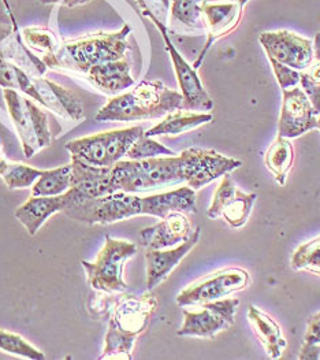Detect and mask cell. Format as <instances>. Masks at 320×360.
Masks as SVG:
<instances>
[{"instance_id": "6da1fadb", "label": "cell", "mask_w": 320, "mask_h": 360, "mask_svg": "<svg viewBox=\"0 0 320 360\" xmlns=\"http://www.w3.org/2000/svg\"><path fill=\"white\" fill-rule=\"evenodd\" d=\"M108 329L100 359H132L134 342L142 335L158 309L154 295H121L106 302Z\"/></svg>"}, {"instance_id": "7a4b0ae2", "label": "cell", "mask_w": 320, "mask_h": 360, "mask_svg": "<svg viewBox=\"0 0 320 360\" xmlns=\"http://www.w3.org/2000/svg\"><path fill=\"white\" fill-rule=\"evenodd\" d=\"M184 108L181 92L167 88L160 81H142L134 89L114 96L96 114L99 122H134L164 118Z\"/></svg>"}, {"instance_id": "3957f363", "label": "cell", "mask_w": 320, "mask_h": 360, "mask_svg": "<svg viewBox=\"0 0 320 360\" xmlns=\"http://www.w3.org/2000/svg\"><path fill=\"white\" fill-rule=\"evenodd\" d=\"M116 191L142 193L185 182L181 155L142 160H119L111 166Z\"/></svg>"}, {"instance_id": "277c9868", "label": "cell", "mask_w": 320, "mask_h": 360, "mask_svg": "<svg viewBox=\"0 0 320 360\" xmlns=\"http://www.w3.org/2000/svg\"><path fill=\"white\" fill-rule=\"evenodd\" d=\"M131 32V26L124 25L116 32H99L79 40L65 41L56 52L59 66L86 75L93 66L121 60L126 58L129 50Z\"/></svg>"}, {"instance_id": "5b68a950", "label": "cell", "mask_w": 320, "mask_h": 360, "mask_svg": "<svg viewBox=\"0 0 320 360\" xmlns=\"http://www.w3.org/2000/svg\"><path fill=\"white\" fill-rule=\"evenodd\" d=\"M145 133L142 127L119 129L81 137L66 144V150L81 162L92 166L109 167L126 156L135 140Z\"/></svg>"}, {"instance_id": "8992f818", "label": "cell", "mask_w": 320, "mask_h": 360, "mask_svg": "<svg viewBox=\"0 0 320 360\" xmlns=\"http://www.w3.org/2000/svg\"><path fill=\"white\" fill-rule=\"evenodd\" d=\"M62 211L88 225H109L142 215V198L118 191L98 199L69 200Z\"/></svg>"}, {"instance_id": "52a82bcc", "label": "cell", "mask_w": 320, "mask_h": 360, "mask_svg": "<svg viewBox=\"0 0 320 360\" xmlns=\"http://www.w3.org/2000/svg\"><path fill=\"white\" fill-rule=\"evenodd\" d=\"M8 115L17 129L25 158H32L47 148L53 140V131L47 114L30 98L21 96L14 89H3Z\"/></svg>"}, {"instance_id": "ba28073f", "label": "cell", "mask_w": 320, "mask_h": 360, "mask_svg": "<svg viewBox=\"0 0 320 360\" xmlns=\"http://www.w3.org/2000/svg\"><path fill=\"white\" fill-rule=\"evenodd\" d=\"M135 254L137 245L134 243L106 236L105 245L95 262H81L86 273L88 283L99 292H125L128 289V283L124 280V267L125 263Z\"/></svg>"}, {"instance_id": "9c48e42d", "label": "cell", "mask_w": 320, "mask_h": 360, "mask_svg": "<svg viewBox=\"0 0 320 360\" xmlns=\"http://www.w3.org/2000/svg\"><path fill=\"white\" fill-rule=\"evenodd\" d=\"M135 3L140 6L141 14L148 17L155 26L159 29L160 34L163 37L166 50L168 51V55L173 62V68L177 76V81L181 89V95L184 98V110L189 111H211L213 108V102L208 92L204 89L200 77L197 76L196 69L190 66L184 56L175 49L173 41L168 37L167 27L164 22H161L156 14L148 7L145 0H135Z\"/></svg>"}, {"instance_id": "30bf717a", "label": "cell", "mask_w": 320, "mask_h": 360, "mask_svg": "<svg viewBox=\"0 0 320 360\" xmlns=\"http://www.w3.org/2000/svg\"><path fill=\"white\" fill-rule=\"evenodd\" d=\"M251 283V276L240 267H229L206 276L190 283L175 299L181 307L201 306L245 290Z\"/></svg>"}, {"instance_id": "8fae6325", "label": "cell", "mask_w": 320, "mask_h": 360, "mask_svg": "<svg viewBox=\"0 0 320 360\" xmlns=\"http://www.w3.org/2000/svg\"><path fill=\"white\" fill-rule=\"evenodd\" d=\"M240 300L225 297L201 304L199 311H184V323L177 335L181 337L213 338L220 332L229 330L234 325Z\"/></svg>"}, {"instance_id": "7c38bea8", "label": "cell", "mask_w": 320, "mask_h": 360, "mask_svg": "<svg viewBox=\"0 0 320 360\" xmlns=\"http://www.w3.org/2000/svg\"><path fill=\"white\" fill-rule=\"evenodd\" d=\"M184 179L192 189L197 191L210 182L232 173L242 166V162L227 158L213 150L189 148L181 153Z\"/></svg>"}, {"instance_id": "4fadbf2b", "label": "cell", "mask_w": 320, "mask_h": 360, "mask_svg": "<svg viewBox=\"0 0 320 360\" xmlns=\"http://www.w3.org/2000/svg\"><path fill=\"white\" fill-rule=\"evenodd\" d=\"M259 41L268 58L298 72L305 70L315 58L311 40L285 29L265 32L260 34Z\"/></svg>"}, {"instance_id": "5bb4252c", "label": "cell", "mask_w": 320, "mask_h": 360, "mask_svg": "<svg viewBox=\"0 0 320 360\" xmlns=\"http://www.w3.org/2000/svg\"><path fill=\"white\" fill-rule=\"evenodd\" d=\"M248 0H204L201 4V18L207 27V41L193 63L199 69L213 43L237 29L242 17V8Z\"/></svg>"}, {"instance_id": "9a60e30c", "label": "cell", "mask_w": 320, "mask_h": 360, "mask_svg": "<svg viewBox=\"0 0 320 360\" xmlns=\"http://www.w3.org/2000/svg\"><path fill=\"white\" fill-rule=\"evenodd\" d=\"M316 128L318 120L305 92L298 86L282 91L278 136L291 140Z\"/></svg>"}, {"instance_id": "2e32d148", "label": "cell", "mask_w": 320, "mask_h": 360, "mask_svg": "<svg viewBox=\"0 0 320 360\" xmlns=\"http://www.w3.org/2000/svg\"><path fill=\"white\" fill-rule=\"evenodd\" d=\"M25 95L67 121L79 122L85 118L80 99L72 91L47 78L32 77Z\"/></svg>"}, {"instance_id": "e0dca14e", "label": "cell", "mask_w": 320, "mask_h": 360, "mask_svg": "<svg viewBox=\"0 0 320 360\" xmlns=\"http://www.w3.org/2000/svg\"><path fill=\"white\" fill-rule=\"evenodd\" d=\"M72 186L65 193V200L98 199L114 192L115 189L111 166L99 167L72 158Z\"/></svg>"}, {"instance_id": "ac0fdd59", "label": "cell", "mask_w": 320, "mask_h": 360, "mask_svg": "<svg viewBox=\"0 0 320 360\" xmlns=\"http://www.w3.org/2000/svg\"><path fill=\"white\" fill-rule=\"evenodd\" d=\"M193 231L185 212H170L156 225L142 229L140 237L148 250H168L187 241Z\"/></svg>"}, {"instance_id": "d6986e66", "label": "cell", "mask_w": 320, "mask_h": 360, "mask_svg": "<svg viewBox=\"0 0 320 360\" xmlns=\"http://www.w3.org/2000/svg\"><path fill=\"white\" fill-rule=\"evenodd\" d=\"M201 229L196 228L192 236L182 244L168 250H148L145 254L147 262V289L152 290L163 283L170 273L180 264V262L197 245Z\"/></svg>"}, {"instance_id": "ffe728a7", "label": "cell", "mask_w": 320, "mask_h": 360, "mask_svg": "<svg viewBox=\"0 0 320 360\" xmlns=\"http://www.w3.org/2000/svg\"><path fill=\"white\" fill-rule=\"evenodd\" d=\"M86 77L95 88L108 96H116L134 85L131 62L126 58L93 66L86 72Z\"/></svg>"}, {"instance_id": "44dd1931", "label": "cell", "mask_w": 320, "mask_h": 360, "mask_svg": "<svg viewBox=\"0 0 320 360\" xmlns=\"http://www.w3.org/2000/svg\"><path fill=\"white\" fill-rule=\"evenodd\" d=\"M170 212H197L196 191L190 186H182L142 198V215L163 219Z\"/></svg>"}, {"instance_id": "7402d4cb", "label": "cell", "mask_w": 320, "mask_h": 360, "mask_svg": "<svg viewBox=\"0 0 320 360\" xmlns=\"http://www.w3.org/2000/svg\"><path fill=\"white\" fill-rule=\"evenodd\" d=\"M66 205L65 193L59 196H30L15 211V218L25 226L30 236H34L53 214L60 212Z\"/></svg>"}, {"instance_id": "603a6c76", "label": "cell", "mask_w": 320, "mask_h": 360, "mask_svg": "<svg viewBox=\"0 0 320 360\" xmlns=\"http://www.w3.org/2000/svg\"><path fill=\"white\" fill-rule=\"evenodd\" d=\"M248 321L253 333L265 347L268 358L279 359L288 347V341L282 335L281 326L266 312L256 309L255 306H249L248 309Z\"/></svg>"}, {"instance_id": "cb8c5ba5", "label": "cell", "mask_w": 320, "mask_h": 360, "mask_svg": "<svg viewBox=\"0 0 320 360\" xmlns=\"http://www.w3.org/2000/svg\"><path fill=\"white\" fill-rule=\"evenodd\" d=\"M213 114L208 112H193L189 110H177L167 114L158 125L145 130V136H177L190 131L213 121Z\"/></svg>"}, {"instance_id": "d4e9b609", "label": "cell", "mask_w": 320, "mask_h": 360, "mask_svg": "<svg viewBox=\"0 0 320 360\" xmlns=\"http://www.w3.org/2000/svg\"><path fill=\"white\" fill-rule=\"evenodd\" d=\"M22 41L30 51L47 65V68H60L56 58L60 43L53 30L47 27L29 26L22 29Z\"/></svg>"}, {"instance_id": "484cf974", "label": "cell", "mask_w": 320, "mask_h": 360, "mask_svg": "<svg viewBox=\"0 0 320 360\" xmlns=\"http://www.w3.org/2000/svg\"><path fill=\"white\" fill-rule=\"evenodd\" d=\"M265 162L274 179L279 185L284 186L294 162V150L291 140L278 136L276 140L267 150Z\"/></svg>"}, {"instance_id": "4316f807", "label": "cell", "mask_w": 320, "mask_h": 360, "mask_svg": "<svg viewBox=\"0 0 320 360\" xmlns=\"http://www.w3.org/2000/svg\"><path fill=\"white\" fill-rule=\"evenodd\" d=\"M72 186V165L43 170L32 185V196H59Z\"/></svg>"}, {"instance_id": "83f0119b", "label": "cell", "mask_w": 320, "mask_h": 360, "mask_svg": "<svg viewBox=\"0 0 320 360\" xmlns=\"http://www.w3.org/2000/svg\"><path fill=\"white\" fill-rule=\"evenodd\" d=\"M256 199V193H245L237 188L234 198L223 208L220 217L230 228L240 229L246 224Z\"/></svg>"}, {"instance_id": "f1b7e54d", "label": "cell", "mask_w": 320, "mask_h": 360, "mask_svg": "<svg viewBox=\"0 0 320 360\" xmlns=\"http://www.w3.org/2000/svg\"><path fill=\"white\" fill-rule=\"evenodd\" d=\"M43 170L32 167L24 163L3 160L0 165V179L4 181L10 189H25L30 188L36 180L40 177Z\"/></svg>"}, {"instance_id": "f546056e", "label": "cell", "mask_w": 320, "mask_h": 360, "mask_svg": "<svg viewBox=\"0 0 320 360\" xmlns=\"http://www.w3.org/2000/svg\"><path fill=\"white\" fill-rule=\"evenodd\" d=\"M292 269L305 270L315 276H320V236L301 244L291 259Z\"/></svg>"}, {"instance_id": "4dcf8cb0", "label": "cell", "mask_w": 320, "mask_h": 360, "mask_svg": "<svg viewBox=\"0 0 320 360\" xmlns=\"http://www.w3.org/2000/svg\"><path fill=\"white\" fill-rule=\"evenodd\" d=\"M0 351L25 359H46V355L30 342H27L24 337L3 329H0Z\"/></svg>"}, {"instance_id": "1f68e13d", "label": "cell", "mask_w": 320, "mask_h": 360, "mask_svg": "<svg viewBox=\"0 0 320 360\" xmlns=\"http://www.w3.org/2000/svg\"><path fill=\"white\" fill-rule=\"evenodd\" d=\"M301 89L308 96L315 115H320V60L312 62L305 70L300 72Z\"/></svg>"}, {"instance_id": "d6a6232c", "label": "cell", "mask_w": 320, "mask_h": 360, "mask_svg": "<svg viewBox=\"0 0 320 360\" xmlns=\"http://www.w3.org/2000/svg\"><path fill=\"white\" fill-rule=\"evenodd\" d=\"M174 155L177 154L170 148L164 147L163 144H160L159 141L142 134L135 140V143L131 147L126 156L132 160H142V159H151L158 156H174Z\"/></svg>"}, {"instance_id": "836d02e7", "label": "cell", "mask_w": 320, "mask_h": 360, "mask_svg": "<svg viewBox=\"0 0 320 360\" xmlns=\"http://www.w3.org/2000/svg\"><path fill=\"white\" fill-rule=\"evenodd\" d=\"M173 17L189 27H201V4L204 0H170Z\"/></svg>"}, {"instance_id": "e575fe53", "label": "cell", "mask_w": 320, "mask_h": 360, "mask_svg": "<svg viewBox=\"0 0 320 360\" xmlns=\"http://www.w3.org/2000/svg\"><path fill=\"white\" fill-rule=\"evenodd\" d=\"M236 191H237V186H236L233 179L230 177V173L225 174L223 180L219 184V186L216 188V191L213 193V203L207 211L208 218H211V219L220 218L223 208L234 198Z\"/></svg>"}, {"instance_id": "d590c367", "label": "cell", "mask_w": 320, "mask_h": 360, "mask_svg": "<svg viewBox=\"0 0 320 360\" xmlns=\"http://www.w3.org/2000/svg\"><path fill=\"white\" fill-rule=\"evenodd\" d=\"M268 60H269V63L272 66L274 75H275V78H276V81H278V84H279L282 91L291 89V88H294V86L298 85L300 76H301L298 70H294L292 68H288V66H285V65H282V63H279V62H276V60H274L271 58H268Z\"/></svg>"}, {"instance_id": "8d00e7d4", "label": "cell", "mask_w": 320, "mask_h": 360, "mask_svg": "<svg viewBox=\"0 0 320 360\" xmlns=\"http://www.w3.org/2000/svg\"><path fill=\"white\" fill-rule=\"evenodd\" d=\"M304 341L308 344H320V311L308 319Z\"/></svg>"}, {"instance_id": "74e56055", "label": "cell", "mask_w": 320, "mask_h": 360, "mask_svg": "<svg viewBox=\"0 0 320 360\" xmlns=\"http://www.w3.org/2000/svg\"><path fill=\"white\" fill-rule=\"evenodd\" d=\"M300 359H320V344H308V342H304V345H302V348H301V351H300Z\"/></svg>"}, {"instance_id": "f35d334b", "label": "cell", "mask_w": 320, "mask_h": 360, "mask_svg": "<svg viewBox=\"0 0 320 360\" xmlns=\"http://www.w3.org/2000/svg\"><path fill=\"white\" fill-rule=\"evenodd\" d=\"M13 32H14L13 27H10V26H1L0 27V60L6 59L4 51H3V44L13 34Z\"/></svg>"}, {"instance_id": "ab89813d", "label": "cell", "mask_w": 320, "mask_h": 360, "mask_svg": "<svg viewBox=\"0 0 320 360\" xmlns=\"http://www.w3.org/2000/svg\"><path fill=\"white\" fill-rule=\"evenodd\" d=\"M41 3L44 4H53V3H62L63 6H67V7H74V6H79V4H84L89 0H40Z\"/></svg>"}, {"instance_id": "60d3db41", "label": "cell", "mask_w": 320, "mask_h": 360, "mask_svg": "<svg viewBox=\"0 0 320 360\" xmlns=\"http://www.w3.org/2000/svg\"><path fill=\"white\" fill-rule=\"evenodd\" d=\"M314 52H315V58L320 60V32L316 33L315 36V43H314Z\"/></svg>"}, {"instance_id": "b9f144b4", "label": "cell", "mask_w": 320, "mask_h": 360, "mask_svg": "<svg viewBox=\"0 0 320 360\" xmlns=\"http://www.w3.org/2000/svg\"><path fill=\"white\" fill-rule=\"evenodd\" d=\"M3 160H4V158H3V155L0 154V165L3 163Z\"/></svg>"}, {"instance_id": "7bdbcfd3", "label": "cell", "mask_w": 320, "mask_h": 360, "mask_svg": "<svg viewBox=\"0 0 320 360\" xmlns=\"http://www.w3.org/2000/svg\"><path fill=\"white\" fill-rule=\"evenodd\" d=\"M318 129H320V117L318 118Z\"/></svg>"}]
</instances>
